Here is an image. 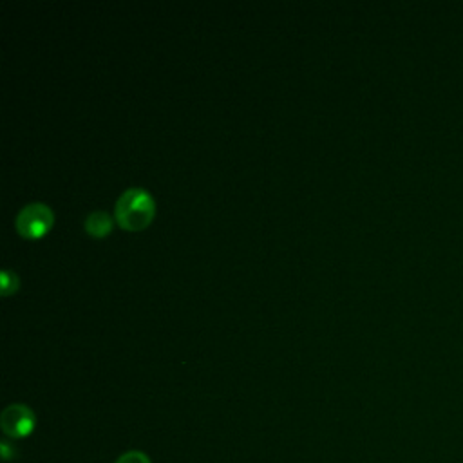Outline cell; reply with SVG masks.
<instances>
[{"label":"cell","mask_w":463,"mask_h":463,"mask_svg":"<svg viewBox=\"0 0 463 463\" xmlns=\"http://www.w3.org/2000/svg\"><path fill=\"white\" fill-rule=\"evenodd\" d=\"M85 232L94 237H105L112 230V217L105 210H94L83 219Z\"/></svg>","instance_id":"4"},{"label":"cell","mask_w":463,"mask_h":463,"mask_svg":"<svg viewBox=\"0 0 463 463\" xmlns=\"http://www.w3.org/2000/svg\"><path fill=\"white\" fill-rule=\"evenodd\" d=\"M52 222H54V213H52L51 206L45 203H40V201L24 204L14 217L16 230L20 232V235L29 237V239H36V237L47 233V230L52 226Z\"/></svg>","instance_id":"2"},{"label":"cell","mask_w":463,"mask_h":463,"mask_svg":"<svg viewBox=\"0 0 463 463\" xmlns=\"http://www.w3.org/2000/svg\"><path fill=\"white\" fill-rule=\"evenodd\" d=\"M156 213V203L150 192L141 186H130L121 192L114 204V217L125 230L145 228Z\"/></svg>","instance_id":"1"},{"label":"cell","mask_w":463,"mask_h":463,"mask_svg":"<svg viewBox=\"0 0 463 463\" xmlns=\"http://www.w3.org/2000/svg\"><path fill=\"white\" fill-rule=\"evenodd\" d=\"M116 463H150V461H148V458L143 452L130 450V452H125L123 456H119L116 459Z\"/></svg>","instance_id":"6"},{"label":"cell","mask_w":463,"mask_h":463,"mask_svg":"<svg viewBox=\"0 0 463 463\" xmlns=\"http://www.w3.org/2000/svg\"><path fill=\"white\" fill-rule=\"evenodd\" d=\"M0 423L5 434L13 438H24L34 427V414L24 403H11L4 409L0 416Z\"/></svg>","instance_id":"3"},{"label":"cell","mask_w":463,"mask_h":463,"mask_svg":"<svg viewBox=\"0 0 463 463\" xmlns=\"http://www.w3.org/2000/svg\"><path fill=\"white\" fill-rule=\"evenodd\" d=\"M0 280H2V295H9V293L16 291V288H18V275L13 269L4 268L0 271Z\"/></svg>","instance_id":"5"}]
</instances>
